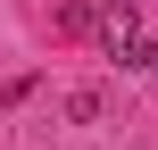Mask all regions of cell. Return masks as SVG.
<instances>
[{
    "mask_svg": "<svg viewBox=\"0 0 158 150\" xmlns=\"http://www.w3.org/2000/svg\"><path fill=\"white\" fill-rule=\"evenodd\" d=\"M92 33H100V50H108V58H117V50H125V42H142V8H133V0H108V8H100V17H92Z\"/></svg>",
    "mask_w": 158,
    "mask_h": 150,
    "instance_id": "cell-1",
    "label": "cell"
},
{
    "mask_svg": "<svg viewBox=\"0 0 158 150\" xmlns=\"http://www.w3.org/2000/svg\"><path fill=\"white\" fill-rule=\"evenodd\" d=\"M117 67H133V75H150V67H158V33H142V42H125V50H117Z\"/></svg>",
    "mask_w": 158,
    "mask_h": 150,
    "instance_id": "cell-2",
    "label": "cell"
}]
</instances>
